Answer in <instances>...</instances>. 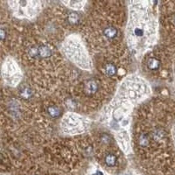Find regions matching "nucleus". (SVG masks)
Returning <instances> with one entry per match:
<instances>
[{
  "label": "nucleus",
  "instance_id": "1",
  "mask_svg": "<svg viewBox=\"0 0 175 175\" xmlns=\"http://www.w3.org/2000/svg\"><path fill=\"white\" fill-rule=\"evenodd\" d=\"M98 89V82L95 80H89L86 82L85 85V91L88 95L95 94Z\"/></svg>",
  "mask_w": 175,
  "mask_h": 175
},
{
  "label": "nucleus",
  "instance_id": "2",
  "mask_svg": "<svg viewBox=\"0 0 175 175\" xmlns=\"http://www.w3.org/2000/svg\"><path fill=\"white\" fill-rule=\"evenodd\" d=\"M147 67L150 70H153V71L157 70L160 67V61L159 59H157L155 57H151L147 61Z\"/></svg>",
  "mask_w": 175,
  "mask_h": 175
},
{
  "label": "nucleus",
  "instance_id": "3",
  "mask_svg": "<svg viewBox=\"0 0 175 175\" xmlns=\"http://www.w3.org/2000/svg\"><path fill=\"white\" fill-rule=\"evenodd\" d=\"M117 28L113 27V26H109V27H106L103 31V34L105 35V37H107L108 39H115L117 36Z\"/></svg>",
  "mask_w": 175,
  "mask_h": 175
},
{
  "label": "nucleus",
  "instance_id": "4",
  "mask_svg": "<svg viewBox=\"0 0 175 175\" xmlns=\"http://www.w3.org/2000/svg\"><path fill=\"white\" fill-rule=\"evenodd\" d=\"M104 72L108 76H116V74L117 72V69L116 66L114 64L108 63L104 67Z\"/></svg>",
  "mask_w": 175,
  "mask_h": 175
},
{
  "label": "nucleus",
  "instance_id": "5",
  "mask_svg": "<svg viewBox=\"0 0 175 175\" xmlns=\"http://www.w3.org/2000/svg\"><path fill=\"white\" fill-rule=\"evenodd\" d=\"M104 161H105V164L107 165L108 166L112 167V166H115V165H116L117 159L116 155H114V154H112V153H109V154L106 155Z\"/></svg>",
  "mask_w": 175,
  "mask_h": 175
},
{
  "label": "nucleus",
  "instance_id": "6",
  "mask_svg": "<svg viewBox=\"0 0 175 175\" xmlns=\"http://www.w3.org/2000/svg\"><path fill=\"white\" fill-rule=\"evenodd\" d=\"M52 55L51 49L46 46H39V56L41 58H47Z\"/></svg>",
  "mask_w": 175,
  "mask_h": 175
},
{
  "label": "nucleus",
  "instance_id": "7",
  "mask_svg": "<svg viewBox=\"0 0 175 175\" xmlns=\"http://www.w3.org/2000/svg\"><path fill=\"white\" fill-rule=\"evenodd\" d=\"M47 112L49 114V116H51L52 117H58L61 115V109L57 106H50L47 109Z\"/></svg>",
  "mask_w": 175,
  "mask_h": 175
},
{
  "label": "nucleus",
  "instance_id": "8",
  "mask_svg": "<svg viewBox=\"0 0 175 175\" xmlns=\"http://www.w3.org/2000/svg\"><path fill=\"white\" fill-rule=\"evenodd\" d=\"M67 19H68V21L70 24H72V25H76L77 24L79 20H80V17H79V15L76 13V12H72V13H70L69 15H68V17H67Z\"/></svg>",
  "mask_w": 175,
  "mask_h": 175
},
{
  "label": "nucleus",
  "instance_id": "9",
  "mask_svg": "<svg viewBox=\"0 0 175 175\" xmlns=\"http://www.w3.org/2000/svg\"><path fill=\"white\" fill-rule=\"evenodd\" d=\"M149 137L146 135V134H141L140 137H139V139H138V142L139 144L143 146V147H145L149 144Z\"/></svg>",
  "mask_w": 175,
  "mask_h": 175
},
{
  "label": "nucleus",
  "instance_id": "10",
  "mask_svg": "<svg viewBox=\"0 0 175 175\" xmlns=\"http://www.w3.org/2000/svg\"><path fill=\"white\" fill-rule=\"evenodd\" d=\"M20 95H21L22 97L27 99L29 98L32 95V91L30 89H28L27 88H25L24 89H22V91L20 92Z\"/></svg>",
  "mask_w": 175,
  "mask_h": 175
},
{
  "label": "nucleus",
  "instance_id": "11",
  "mask_svg": "<svg viewBox=\"0 0 175 175\" xmlns=\"http://www.w3.org/2000/svg\"><path fill=\"white\" fill-rule=\"evenodd\" d=\"M29 55L33 57L39 56V47H32L29 51Z\"/></svg>",
  "mask_w": 175,
  "mask_h": 175
},
{
  "label": "nucleus",
  "instance_id": "12",
  "mask_svg": "<svg viewBox=\"0 0 175 175\" xmlns=\"http://www.w3.org/2000/svg\"><path fill=\"white\" fill-rule=\"evenodd\" d=\"M109 140H110V138H109L108 135H102V141L103 143H108L109 142Z\"/></svg>",
  "mask_w": 175,
  "mask_h": 175
},
{
  "label": "nucleus",
  "instance_id": "13",
  "mask_svg": "<svg viewBox=\"0 0 175 175\" xmlns=\"http://www.w3.org/2000/svg\"><path fill=\"white\" fill-rule=\"evenodd\" d=\"M172 23H173V25H174L175 27V14H174L173 17H172Z\"/></svg>",
  "mask_w": 175,
  "mask_h": 175
},
{
  "label": "nucleus",
  "instance_id": "14",
  "mask_svg": "<svg viewBox=\"0 0 175 175\" xmlns=\"http://www.w3.org/2000/svg\"><path fill=\"white\" fill-rule=\"evenodd\" d=\"M95 175H103V174H102L101 171H96V174H95Z\"/></svg>",
  "mask_w": 175,
  "mask_h": 175
},
{
  "label": "nucleus",
  "instance_id": "15",
  "mask_svg": "<svg viewBox=\"0 0 175 175\" xmlns=\"http://www.w3.org/2000/svg\"><path fill=\"white\" fill-rule=\"evenodd\" d=\"M174 138H175V133H174Z\"/></svg>",
  "mask_w": 175,
  "mask_h": 175
}]
</instances>
